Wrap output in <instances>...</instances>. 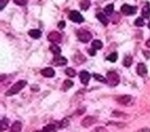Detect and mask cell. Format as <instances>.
Instances as JSON below:
<instances>
[{"label":"cell","instance_id":"obj_1","mask_svg":"<svg viewBox=\"0 0 150 132\" xmlns=\"http://www.w3.org/2000/svg\"><path fill=\"white\" fill-rule=\"evenodd\" d=\"M26 85H27V82H26V81H20V82L16 83V84L6 92V96H13V95L19 93Z\"/></svg>","mask_w":150,"mask_h":132},{"label":"cell","instance_id":"obj_2","mask_svg":"<svg viewBox=\"0 0 150 132\" xmlns=\"http://www.w3.org/2000/svg\"><path fill=\"white\" fill-rule=\"evenodd\" d=\"M77 37L81 42H88L92 39V33L84 29H80L77 31Z\"/></svg>","mask_w":150,"mask_h":132},{"label":"cell","instance_id":"obj_3","mask_svg":"<svg viewBox=\"0 0 150 132\" xmlns=\"http://www.w3.org/2000/svg\"><path fill=\"white\" fill-rule=\"evenodd\" d=\"M107 82L111 86H116L119 83V76L115 71H109L107 73Z\"/></svg>","mask_w":150,"mask_h":132},{"label":"cell","instance_id":"obj_4","mask_svg":"<svg viewBox=\"0 0 150 132\" xmlns=\"http://www.w3.org/2000/svg\"><path fill=\"white\" fill-rule=\"evenodd\" d=\"M69 19L72 22H75V23H82V22H83L82 16L76 11H72L69 14Z\"/></svg>","mask_w":150,"mask_h":132},{"label":"cell","instance_id":"obj_5","mask_svg":"<svg viewBox=\"0 0 150 132\" xmlns=\"http://www.w3.org/2000/svg\"><path fill=\"white\" fill-rule=\"evenodd\" d=\"M47 39L50 40V42H52V44H58V42H60L61 40H62V35H61L59 32L52 31L47 35Z\"/></svg>","mask_w":150,"mask_h":132},{"label":"cell","instance_id":"obj_6","mask_svg":"<svg viewBox=\"0 0 150 132\" xmlns=\"http://www.w3.org/2000/svg\"><path fill=\"white\" fill-rule=\"evenodd\" d=\"M137 11V9L135 6H132V5H129V4H123L121 6V13L123 15H127V16H129V15H134L136 14Z\"/></svg>","mask_w":150,"mask_h":132},{"label":"cell","instance_id":"obj_7","mask_svg":"<svg viewBox=\"0 0 150 132\" xmlns=\"http://www.w3.org/2000/svg\"><path fill=\"white\" fill-rule=\"evenodd\" d=\"M97 122V118L93 117V116H88V117H86L83 120H82L81 122V125L83 126V127H90V126H92L93 124H95Z\"/></svg>","mask_w":150,"mask_h":132},{"label":"cell","instance_id":"obj_8","mask_svg":"<svg viewBox=\"0 0 150 132\" xmlns=\"http://www.w3.org/2000/svg\"><path fill=\"white\" fill-rule=\"evenodd\" d=\"M132 96L129 95H123V96H118L116 98V101L120 104H123V105H127L132 102Z\"/></svg>","mask_w":150,"mask_h":132},{"label":"cell","instance_id":"obj_9","mask_svg":"<svg viewBox=\"0 0 150 132\" xmlns=\"http://www.w3.org/2000/svg\"><path fill=\"white\" fill-rule=\"evenodd\" d=\"M79 78H80V81H81L82 84L88 85V81H90V78H91V74L88 73V71H86V70H82V71H80V73H79Z\"/></svg>","mask_w":150,"mask_h":132},{"label":"cell","instance_id":"obj_10","mask_svg":"<svg viewBox=\"0 0 150 132\" xmlns=\"http://www.w3.org/2000/svg\"><path fill=\"white\" fill-rule=\"evenodd\" d=\"M67 59L65 58V57H62V56H56L54 58V61H52V63L56 65H59V66H62V65H66L67 64Z\"/></svg>","mask_w":150,"mask_h":132},{"label":"cell","instance_id":"obj_11","mask_svg":"<svg viewBox=\"0 0 150 132\" xmlns=\"http://www.w3.org/2000/svg\"><path fill=\"white\" fill-rule=\"evenodd\" d=\"M137 72L140 76H145L147 74V67L145 66V64L140 63L137 66Z\"/></svg>","mask_w":150,"mask_h":132},{"label":"cell","instance_id":"obj_12","mask_svg":"<svg viewBox=\"0 0 150 132\" xmlns=\"http://www.w3.org/2000/svg\"><path fill=\"white\" fill-rule=\"evenodd\" d=\"M41 74L45 78H52L54 76V70L52 67H46L41 70Z\"/></svg>","mask_w":150,"mask_h":132},{"label":"cell","instance_id":"obj_13","mask_svg":"<svg viewBox=\"0 0 150 132\" xmlns=\"http://www.w3.org/2000/svg\"><path fill=\"white\" fill-rule=\"evenodd\" d=\"M97 19H98L103 25H105V26L108 25V22H109L108 18H107V16L105 15V14H102V13L98 14V15H97Z\"/></svg>","mask_w":150,"mask_h":132},{"label":"cell","instance_id":"obj_14","mask_svg":"<svg viewBox=\"0 0 150 132\" xmlns=\"http://www.w3.org/2000/svg\"><path fill=\"white\" fill-rule=\"evenodd\" d=\"M142 17L145 18V19L150 18V5L149 4H146L145 6L143 7V9H142Z\"/></svg>","mask_w":150,"mask_h":132},{"label":"cell","instance_id":"obj_15","mask_svg":"<svg viewBox=\"0 0 150 132\" xmlns=\"http://www.w3.org/2000/svg\"><path fill=\"white\" fill-rule=\"evenodd\" d=\"M22 129V123L21 122H15V123L13 124V126H11V131L9 132H20Z\"/></svg>","mask_w":150,"mask_h":132},{"label":"cell","instance_id":"obj_16","mask_svg":"<svg viewBox=\"0 0 150 132\" xmlns=\"http://www.w3.org/2000/svg\"><path fill=\"white\" fill-rule=\"evenodd\" d=\"M29 35L31 36L32 38H35V39H37V38H39L40 36H41V31H40V30H38V29L30 30Z\"/></svg>","mask_w":150,"mask_h":132},{"label":"cell","instance_id":"obj_17","mask_svg":"<svg viewBox=\"0 0 150 132\" xmlns=\"http://www.w3.org/2000/svg\"><path fill=\"white\" fill-rule=\"evenodd\" d=\"M43 132H56L57 131V126L54 125V124H48V125L44 126L43 129H42Z\"/></svg>","mask_w":150,"mask_h":132},{"label":"cell","instance_id":"obj_18","mask_svg":"<svg viewBox=\"0 0 150 132\" xmlns=\"http://www.w3.org/2000/svg\"><path fill=\"white\" fill-rule=\"evenodd\" d=\"M8 123H9V120L6 119V118H3L1 120V123H0V130L1 131H4L8 128Z\"/></svg>","mask_w":150,"mask_h":132},{"label":"cell","instance_id":"obj_19","mask_svg":"<svg viewBox=\"0 0 150 132\" xmlns=\"http://www.w3.org/2000/svg\"><path fill=\"white\" fill-rule=\"evenodd\" d=\"M50 52H52L54 55H56V56H58V55L61 54V49L59 48V46H57V44H54L50 46Z\"/></svg>","mask_w":150,"mask_h":132},{"label":"cell","instance_id":"obj_20","mask_svg":"<svg viewBox=\"0 0 150 132\" xmlns=\"http://www.w3.org/2000/svg\"><path fill=\"white\" fill-rule=\"evenodd\" d=\"M92 46H93V49H95V50H100V49L103 48V44L101 40L96 39L92 42Z\"/></svg>","mask_w":150,"mask_h":132},{"label":"cell","instance_id":"obj_21","mask_svg":"<svg viewBox=\"0 0 150 132\" xmlns=\"http://www.w3.org/2000/svg\"><path fill=\"white\" fill-rule=\"evenodd\" d=\"M90 5H91L90 0H81V1H80V7H81L83 11H86V9L90 7Z\"/></svg>","mask_w":150,"mask_h":132},{"label":"cell","instance_id":"obj_22","mask_svg":"<svg viewBox=\"0 0 150 132\" xmlns=\"http://www.w3.org/2000/svg\"><path fill=\"white\" fill-rule=\"evenodd\" d=\"M113 9H114V5L111 3V4H108L106 7L104 9V13H105V15L106 16H109V15H111V14L113 13Z\"/></svg>","mask_w":150,"mask_h":132},{"label":"cell","instance_id":"obj_23","mask_svg":"<svg viewBox=\"0 0 150 132\" xmlns=\"http://www.w3.org/2000/svg\"><path fill=\"white\" fill-rule=\"evenodd\" d=\"M132 63H133V58L131 56H127L125 58V60H123V65H125V67H129Z\"/></svg>","mask_w":150,"mask_h":132},{"label":"cell","instance_id":"obj_24","mask_svg":"<svg viewBox=\"0 0 150 132\" xmlns=\"http://www.w3.org/2000/svg\"><path fill=\"white\" fill-rule=\"evenodd\" d=\"M117 54L116 53H112V54H110L108 57H107V60H109L110 62H115V61L117 60Z\"/></svg>","mask_w":150,"mask_h":132},{"label":"cell","instance_id":"obj_25","mask_svg":"<svg viewBox=\"0 0 150 132\" xmlns=\"http://www.w3.org/2000/svg\"><path fill=\"white\" fill-rule=\"evenodd\" d=\"M66 74L68 76H70V78H73V76H76V72H75V70L74 69H72V68H67L66 69Z\"/></svg>","mask_w":150,"mask_h":132},{"label":"cell","instance_id":"obj_26","mask_svg":"<svg viewBox=\"0 0 150 132\" xmlns=\"http://www.w3.org/2000/svg\"><path fill=\"white\" fill-rule=\"evenodd\" d=\"M94 78H96L97 81H100V82H102V83H107V78H105L104 76H102L101 74L95 73L94 74Z\"/></svg>","mask_w":150,"mask_h":132},{"label":"cell","instance_id":"obj_27","mask_svg":"<svg viewBox=\"0 0 150 132\" xmlns=\"http://www.w3.org/2000/svg\"><path fill=\"white\" fill-rule=\"evenodd\" d=\"M72 86H73V82H71V81H65L64 85H63V90H67V89L71 88Z\"/></svg>","mask_w":150,"mask_h":132},{"label":"cell","instance_id":"obj_28","mask_svg":"<svg viewBox=\"0 0 150 132\" xmlns=\"http://www.w3.org/2000/svg\"><path fill=\"white\" fill-rule=\"evenodd\" d=\"M135 25L137 26V27H142V26H144V20H143V18H138V19H136Z\"/></svg>","mask_w":150,"mask_h":132},{"label":"cell","instance_id":"obj_29","mask_svg":"<svg viewBox=\"0 0 150 132\" xmlns=\"http://www.w3.org/2000/svg\"><path fill=\"white\" fill-rule=\"evenodd\" d=\"M13 1L18 5H25L28 2V0H13Z\"/></svg>","mask_w":150,"mask_h":132},{"label":"cell","instance_id":"obj_30","mask_svg":"<svg viewBox=\"0 0 150 132\" xmlns=\"http://www.w3.org/2000/svg\"><path fill=\"white\" fill-rule=\"evenodd\" d=\"M68 123H69V121L67 119H64L62 122L60 123V127L61 128H65V127H67L68 126Z\"/></svg>","mask_w":150,"mask_h":132},{"label":"cell","instance_id":"obj_31","mask_svg":"<svg viewBox=\"0 0 150 132\" xmlns=\"http://www.w3.org/2000/svg\"><path fill=\"white\" fill-rule=\"evenodd\" d=\"M7 2H8V0H0V9H1V11L4 9Z\"/></svg>","mask_w":150,"mask_h":132},{"label":"cell","instance_id":"obj_32","mask_svg":"<svg viewBox=\"0 0 150 132\" xmlns=\"http://www.w3.org/2000/svg\"><path fill=\"white\" fill-rule=\"evenodd\" d=\"M94 132H108L107 131L105 128H103V127H98V128H96L95 129V131Z\"/></svg>","mask_w":150,"mask_h":132},{"label":"cell","instance_id":"obj_33","mask_svg":"<svg viewBox=\"0 0 150 132\" xmlns=\"http://www.w3.org/2000/svg\"><path fill=\"white\" fill-rule=\"evenodd\" d=\"M65 26H66V23H65L64 21H61L60 23L58 24V27L60 28V29H64V28H65Z\"/></svg>","mask_w":150,"mask_h":132},{"label":"cell","instance_id":"obj_34","mask_svg":"<svg viewBox=\"0 0 150 132\" xmlns=\"http://www.w3.org/2000/svg\"><path fill=\"white\" fill-rule=\"evenodd\" d=\"M88 54H90L91 56H95V55H96V50H95V49H90V50H88Z\"/></svg>","mask_w":150,"mask_h":132},{"label":"cell","instance_id":"obj_35","mask_svg":"<svg viewBox=\"0 0 150 132\" xmlns=\"http://www.w3.org/2000/svg\"><path fill=\"white\" fill-rule=\"evenodd\" d=\"M137 132H150V128H142V129L138 130Z\"/></svg>","mask_w":150,"mask_h":132},{"label":"cell","instance_id":"obj_36","mask_svg":"<svg viewBox=\"0 0 150 132\" xmlns=\"http://www.w3.org/2000/svg\"><path fill=\"white\" fill-rule=\"evenodd\" d=\"M146 46H150V40H148V41L146 42Z\"/></svg>","mask_w":150,"mask_h":132},{"label":"cell","instance_id":"obj_37","mask_svg":"<svg viewBox=\"0 0 150 132\" xmlns=\"http://www.w3.org/2000/svg\"><path fill=\"white\" fill-rule=\"evenodd\" d=\"M148 27H149V29H150V22H149V24H148Z\"/></svg>","mask_w":150,"mask_h":132},{"label":"cell","instance_id":"obj_38","mask_svg":"<svg viewBox=\"0 0 150 132\" xmlns=\"http://www.w3.org/2000/svg\"><path fill=\"white\" fill-rule=\"evenodd\" d=\"M35 132H43V131H35Z\"/></svg>","mask_w":150,"mask_h":132}]
</instances>
